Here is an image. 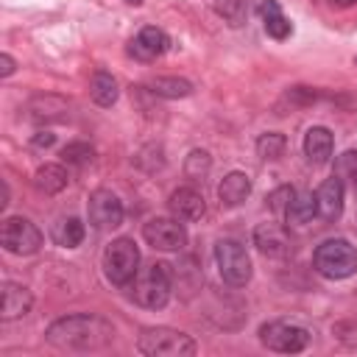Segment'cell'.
Wrapping results in <instances>:
<instances>
[{"instance_id": "cell-16", "label": "cell", "mask_w": 357, "mask_h": 357, "mask_svg": "<svg viewBox=\"0 0 357 357\" xmlns=\"http://www.w3.org/2000/svg\"><path fill=\"white\" fill-rule=\"evenodd\" d=\"M254 245L265 257H284L290 251V237L279 223H259L254 229Z\"/></svg>"}, {"instance_id": "cell-17", "label": "cell", "mask_w": 357, "mask_h": 357, "mask_svg": "<svg viewBox=\"0 0 357 357\" xmlns=\"http://www.w3.org/2000/svg\"><path fill=\"white\" fill-rule=\"evenodd\" d=\"M301 148H304V156H307L312 165H324V162H329V156H332L335 137H332V131H329L326 126H312V128H307Z\"/></svg>"}, {"instance_id": "cell-2", "label": "cell", "mask_w": 357, "mask_h": 357, "mask_svg": "<svg viewBox=\"0 0 357 357\" xmlns=\"http://www.w3.org/2000/svg\"><path fill=\"white\" fill-rule=\"evenodd\" d=\"M312 268L326 279H349L357 273V248L343 237L324 240L312 254Z\"/></svg>"}, {"instance_id": "cell-26", "label": "cell", "mask_w": 357, "mask_h": 357, "mask_svg": "<svg viewBox=\"0 0 357 357\" xmlns=\"http://www.w3.org/2000/svg\"><path fill=\"white\" fill-rule=\"evenodd\" d=\"M215 11H218L231 28H237V25H243L245 17H248V0H215Z\"/></svg>"}, {"instance_id": "cell-35", "label": "cell", "mask_w": 357, "mask_h": 357, "mask_svg": "<svg viewBox=\"0 0 357 357\" xmlns=\"http://www.w3.org/2000/svg\"><path fill=\"white\" fill-rule=\"evenodd\" d=\"M354 64H357V56H354Z\"/></svg>"}, {"instance_id": "cell-24", "label": "cell", "mask_w": 357, "mask_h": 357, "mask_svg": "<svg viewBox=\"0 0 357 357\" xmlns=\"http://www.w3.org/2000/svg\"><path fill=\"white\" fill-rule=\"evenodd\" d=\"M84 234H86V229H84V220H81V218H61V220L53 226V240H56V245H61V248H75V245H81V243H84Z\"/></svg>"}, {"instance_id": "cell-19", "label": "cell", "mask_w": 357, "mask_h": 357, "mask_svg": "<svg viewBox=\"0 0 357 357\" xmlns=\"http://www.w3.org/2000/svg\"><path fill=\"white\" fill-rule=\"evenodd\" d=\"M70 184V173L64 170V165H56V162H45L42 167H36L33 173V187L45 195H56L61 192L64 187Z\"/></svg>"}, {"instance_id": "cell-21", "label": "cell", "mask_w": 357, "mask_h": 357, "mask_svg": "<svg viewBox=\"0 0 357 357\" xmlns=\"http://www.w3.org/2000/svg\"><path fill=\"white\" fill-rule=\"evenodd\" d=\"M318 215V198L315 192H296L290 206L284 209V220L290 226H307Z\"/></svg>"}, {"instance_id": "cell-14", "label": "cell", "mask_w": 357, "mask_h": 357, "mask_svg": "<svg viewBox=\"0 0 357 357\" xmlns=\"http://www.w3.org/2000/svg\"><path fill=\"white\" fill-rule=\"evenodd\" d=\"M33 307V293L20 284V282H3V304H0V318L3 321H17L25 318Z\"/></svg>"}, {"instance_id": "cell-33", "label": "cell", "mask_w": 357, "mask_h": 357, "mask_svg": "<svg viewBox=\"0 0 357 357\" xmlns=\"http://www.w3.org/2000/svg\"><path fill=\"white\" fill-rule=\"evenodd\" d=\"M332 3H337V6H351V3H357V0H332Z\"/></svg>"}, {"instance_id": "cell-5", "label": "cell", "mask_w": 357, "mask_h": 357, "mask_svg": "<svg viewBox=\"0 0 357 357\" xmlns=\"http://www.w3.org/2000/svg\"><path fill=\"white\" fill-rule=\"evenodd\" d=\"M103 273L112 284L126 287L139 273V248L131 237H117L103 251Z\"/></svg>"}, {"instance_id": "cell-6", "label": "cell", "mask_w": 357, "mask_h": 357, "mask_svg": "<svg viewBox=\"0 0 357 357\" xmlns=\"http://www.w3.org/2000/svg\"><path fill=\"white\" fill-rule=\"evenodd\" d=\"M215 262H218V273L226 284L231 287H243L251 279V257L248 251L237 243V240H218L215 243Z\"/></svg>"}, {"instance_id": "cell-32", "label": "cell", "mask_w": 357, "mask_h": 357, "mask_svg": "<svg viewBox=\"0 0 357 357\" xmlns=\"http://www.w3.org/2000/svg\"><path fill=\"white\" fill-rule=\"evenodd\" d=\"M14 67H17V64H14V59H11L8 53H0V75H3V78H8V75L14 73Z\"/></svg>"}, {"instance_id": "cell-8", "label": "cell", "mask_w": 357, "mask_h": 357, "mask_svg": "<svg viewBox=\"0 0 357 357\" xmlns=\"http://www.w3.org/2000/svg\"><path fill=\"white\" fill-rule=\"evenodd\" d=\"M259 343L271 351H282V354H298L307 349L310 343V332L298 324L290 321H271L259 326Z\"/></svg>"}, {"instance_id": "cell-20", "label": "cell", "mask_w": 357, "mask_h": 357, "mask_svg": "<svg viewBox=\"0 0 357 357\" xmlns=\"http://www.w3.org/2000/svg\"><path fill=\"white\" fill-rule=\"evenodd\" d=\"M259 17H262L265 33H268L271 39L282 42V39H287V36L293 33L290 20L282 14V6H279L276 0H262V6H259Z\"/></svg>"}, {"instance_id": "cell-10", "label": "cell", "mask_w": 357, "mask_h": 357, "mask_svg": "<svg viewBox=\"0 0 357 357\" xmlns=\"http://www.w3.org/2000/svg\"><path fill=\"white\" fill-rule=\"evenodd\" d=\"M86 215H89V223L95 229H117L126 218V209H123V201L112 192V190H95L89 195V204H86Z\"/></svg>"}, {"instance_id": "cell-3", "label": "cell", "mask_w": 357, "mask_h": 357, "mask_svg": "<svg viewBox=\"0 0 357 357\" xmlns=\"http://www.w3.org/2000/svg\"><path fill=\"white\" fill-rule=\"evenodd\" d=\"M137 349L148 357H192L195 340L170 326H148L137 337Z\"/></svg>"}, {"instance_id": "cell-1", "label": "cell", "mask_w": 357, "mask_h": 357, "mask_svg": "<svg viewBox=\"0 0 357 357\" xmlns=\"http://www.w3.org/2000/svg\"><path fill=\"white\" fill-rule=\"evenodd\" d=\"M45 340L61 351H100V349L112 346L114 326L100 315L75 312V315L56 318L47 326Z\"/></svg>"}, {"instance_id": "cell-13", "label": "cell", "mask_w": 357, "mask_h": 357, "mask_svg": "<svg viewBox=\"0 0 357 357\" xmlns=\"http://www.w3.org/2000/svg\"><path fill=\"white\" fill-rule=\"evenodd\" d=\"M167 206H170V215L178 218L181 223H195L206 212V201H204V195L195 187H178V190H173Z\"/></svg>"}, {"instance_id": "cell-31", "label": "cell", "mask_w": 357, "mask_h": 357, "mask_svg": "<svg viewBox=\"0 0 357 357\" xmlns=\"http://www.w3.org/2000/svg\"><path fill=\"white\" fill-rule=\"evenodd\" d=\"M56 142V134L53 131H36L33 137H31V145L33 148H50Z\"/></svg>"}, {"instance_id": "cell-9", "label": "cell", "mask_w": 357, "mask_h": 357, "mask_svg": "<svg viewBox=\"0 0 357 357\" xmlns=\"http://www.w3.org/2000/svg\"><path fill=\"white\" fill-rule=\"evenodd\" d=\"M142 237L156 251H178L187 245V229L178 218H151L142 226Z\"/></svg>"}, {"instance_id": "cell-34", "label": "cell", "mask_w": 357, "mask_h": 357, "mask_svg": "<svg viewBox=\"0 0 357 357\" xmlns=\"http://www.w3.org/2000/svg\"><path fill=\"white\" fill-rule=\"evenodd\" d=\"M126 3H128V6H142L145 0H126Z\"/></svg>"}, {"instance_id": "cell-12", "label": "cell", "mask_w": 357, "mask_h": 357, "mask_svg": "<svg viewBox=\"0 0 357 357\" xmlns=\"http://www.w3.org/2000/svg\"><path fill=\"white\" fill-rule=\"evenodd\" d=\"M167 47H170V36H167L162 28H156V25H145V28L131 39L128 53H131L134 59H139V61H153V59L165 56Z\"/></svg>"}, {"instance_id": "cell-30", "label": "cell", "mask_w": 357, "mask_h": 357, "mask_svg": "<svg viewBox=\"0 0 357 357\" xmlns=\"http://www.w3.org/2000/svg\"><path fill=\"white\" fill-rule=\"evenodd\" d=\"M293 195H296V190L290 187V184H282V187H276L265 201H268V206L273 209V212H284L287 206H290V201H293Z\"/></svg>"}, {"instance_id": "cell-18", "label": "cell", "mask_w": 357, "mask_h": 357, "mask_svg": "<svg viewBox=\"0 0 357 357\" xmlns=\"http://www.w3.org/2000/svg\"><path fill=\"white\" fill-rule=\"evenodd\" d=\"M248 195H251V178L240 170L226 173L223 181L218 184V198H220L223 206H240Z\"/></svg>"}, {"instance_id": "cell-23", "label": "cell", "mask_w": 357, "mask_h": 357, "mask_svg": "<svg viewBox=\"0 0 357 357\" xmlns=\"http://www.w3.org/2000/svg\"><path fill=\"white\" fill-rule=\"evenodd\" d=\"M148 89L156 95V98H187L192 92V84L187 78H178V75H156L148 81Z\"/></svg>"}, {"instance_id": "cell-29", "label": "cell", "mask_w": 357, "mask_h": 357, "mask_svg": "<svg viewBox=\"0 0 357 357\" xmlns=\"http://www.w3.org/2000/svg\"><path fill=\"white\" fill-rule=\"evenodd\" d=\"M61 159L67 165H86V162L95 159V148L89 142H84V139H75V142H67L61 148Z\"/></svg>"}, {"instance_id": "cell-22", "label": "cell", "mask_w": 357, "mask_h": 357, "mask_svg": "<svg viewBox=\"0 0 357 357\" xmlns=\"http://www.w3.org/2000/svg\"><path fill=\"white\" fill-rule=\"evenodd\" d=\"M117 95H120V89H117L114 75L106 73V70H98V73L92 75V81H89V98H92L98 106L109 109V106L117 103Z\"/></svg>"}, {"instance_id": "cell-4", "label": "cell", "mask_w": 357, "mask_h": 357, "mask_svg": "<svg viewBox=\"0 0 357 357\" xmlns=\"http://www.w3.org/2000/svg\"><path fill=\"white\" fill-rule=\"evenodd\" d=\"M170 290H173L170 268L165 262H153L134 276L131 298L145 310H162L170 301Z\"/></svg>"}, {"instance_id": "cell-25", "label": "cell", "mask_w": 357, "mask_h": 357, "mask_svg": "<svg viewBox=\"0 0 357 357\" xmlns=\"http://www.w3.org/2000/svg\"><path fill=\"white\" fill-rule=\"evenodd\" d=\"M284 148H287V139H284V134H279V131H265V134L257 137V156L265 159V162L282 159Z\"/></svg>"}, {"instance_id": "cell-15", "label": "cell", "mask_w": 357, "mask_h": 357, "mask_svg": "<svg viewBox=\"0 0 357 357\" xmlns=\"http://www.w3.org/2000/svg\"><path fill=\"white\" fill-rule=\"evenodd\" d=\"M343 195H346V184L337 176L326 178L318 187V192H315V198H318V215L324 220H337L343 215Z\"/></svg>"}, {"instance_id": "cell-28", "label": "cell", "mask_w": 357, "mask_h": 357, "mask_svg": "<svg viewBox=\"0 0 357 357\" xmlns=\"http://www.w3.org/2000/svg\"><path fill=\"white\" fill-rule=\"evenodd\" d=\"M343 184H351L357 190V151H343L337 159H335V173Z\"/></svg>"}, {"instance_id": "cell-27", "label": "cell", "mask_w": 357, "mask_h": 357, "mask_svg": "<svg viewBox=\"0 0 357 357\" xmlns=\"http://www.w3.org/2000/svg\"><path fill=\"white\" fill-rule=\"evenodd\" d=\"M209 167H212V156H209L206 151H201V148L190 151L187 159H184V173H187V178H192V181L204 178V176L209 173Z\"/></svg>"}, {"instance_id": "cell-7", "label": "cell", "mask_w": 357, "mask_h": 357, "mask_svg": "<svg viewBox=\"0 0 357 357\" xmlns=\"http://www.w3.org/2000/svg\"><path fill=\"white\" fill-rule=\"evenodd\" d=\"M0 245H3L8 254H17V257L36 254V251L42 248V231H39L28 218L11 215V218H6L3 226H0Z\"/></svg>"}, {"instance_id": "cell-11", "label": "cell", "mask_w": 357, "mask_h": 357, "mask_svg": "<svg viewBox=\"0 0 357 357\" xmlns=\"http://www.w3.org/2000/svg\"><path fill=\"white\" fill-rule=\"evenodd\" d=\"M70 114V100L61 95H33L25 103V120L45 126V123H64Z\"/></svg>"}]
</instances>
